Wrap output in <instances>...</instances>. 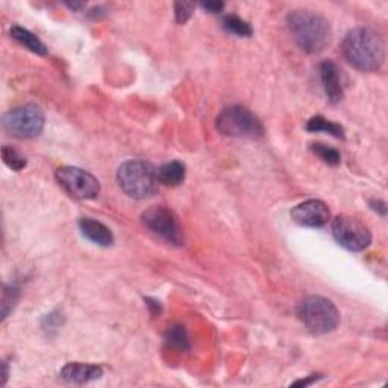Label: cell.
<instances>
[{
    "label": "cell",
    "mask_w": 388,
    "mask_h": 388,
    "mask_svg": "<svg viewBox=\"0 0 388 388\" xmlns=\"http://www.w3.org/2000/svg\"><path fill=\"white\" fill-rule=\"evenodd\" d=\"M320 376L322 375H311V378H308V379H302V380H296V383H294L293 385L294 387H299V385H304V387H306V385H310V384H313V383H315V380L317 379H320Z\"/></svg>",
    "instance_id": "obj_26"
},
{
    "label": "cell",
    "mask_w": 388,
    "mask_h": 388,
    "mask_svg": "<svg viewBox=\"0 0 388 388\" xmlns=\"http://www.w3.org/2000/svg\"><path fill=\"white\" fill-rule=\"evenodd\" d=\"M20 289L17 285H5L3 289V296H2V319L5 320L8 317V314L16 305V302L19 299Z\"/></svg>",
    "instance_id": "obj_21"
},
{
    "label": "cell",
    "mask_w": 388,
    "mask_h": 388,
    "mask_svg": "<svg viewBox=\"0 0 388 388\" xmlns=\"http://www.w3.org/2000/svg\"><path fill=\"white\" fill-rule=\"evenodd\" d=\"M223 29L237 37H252L254 34L252 26L239 16H226L223 19Z\"/></svg>",
    "instance_id": "obj_18"
},
{
    "label": "cell",
    "mask_w": 388,
    "mask_h": 388,
    "mask_svg": "<svg viewBox=\"0 0 388 388\" xmlns=\"http://www.w3.org/2000/svg\"><path fill=\"white\" fill-rule=\"evenodd\" d=\"M194 12V3L191 2H176L175 3V19L179 25H185Z\"/></svg>",
    "instance_id": "obj_22"
},
{
    "label": "cell",
    "mask_w": 388,
    "mask_h": 388,
    "mask_svg": "<svg viewBox=\"0 0 388 388\" xmlns=\"http://www.w3.org/2000/svg\"><path fill=\"white\" fill-rule=\"evenodd\" d=\"M287 26L294 43L310 55L322 53L332 41L329 21L314 11H291L287 16Z\"/></svg>",
    "instance_id": "obj_2"
},
{
    "label": "cell",
    "mask_w": 388,
    "mask_h": 388,
    "mask_svg": "<svg viewBox=\"0 0 388 388\" xmlns=\"http://www.w3.org/2000/svg\"><path fill=\"white\" fill-rule=\"evenodd\" d=\"M320 81L325 95L330 104H339L343 99L341 71L334 61H323L320 64Z\"/></svg>",
    "instance_id": "obj_11"
},
{
    "label": "cell",
    "mask_w": 388,
    "mask_h": 388,
    "mask_svg": "<svg viewBox=\"0 0 388 388\" xmlns=\"http://www.w3.org/2000/svg\"><path fill=\"white\" fill-rule=\"evenodd\" d=\"M290 215L300 226L322 228L329 221L330 211L325 202L317 199H310L294 206Z\"/></svg>",
    "instance_id": "obj_10"
},
{
    "label": "cell",
    "mask_w": 388,
    "mask_h": 388,
    "mask_svg": "<svg viewBox=\"0 0 388 388\" xmlns=\"http://www.w3.org/2000/svg\"><path fill=\"white\" fill-rule=\"evenodd\" d=\"M343 55L359 71H378L385 62V41L373 27L358 26L344 37Z\"/></svg>",
    "instance_id": "obj_1"
},
{
    "label": "cell",
    "mask_w": 388,
    "mask_h": 388,
    "mask_svg": "<svg viewBox=\"0 0 388 388\" xmlns=\"http://www.w3.org/2000/svg\"><path fill=\"white\" fill-rule=\"evenodd\" d=\"M202 8L211 14H219L223 11L225 3L223 2H206V3H202Z\"/></svg>",
    "instance_id": "obj_23"
},
{
    "label": "cell",
    "mask_w": 388,
    "mask_h": 388,
    "mask_svg": "<svg viewBox=\"0 0 388 388\" xmlns=\"http://www.w3.org/2000/svg\"><path fill=\"white\" fill-rule=\"evenodd\" d=\"M185 173V165L181 161H170L158 169V179L162 185L178 186L184 182Z\"/></svg>",
    "instance_id": "obj_15"
},
{
    "label": "cell",
    "mask_w": 388,
    "mask_h": 388,
    "mask_svg": "<svg viewBox=\"0 0 388 388\" xmlns=\"http://www.w3.org/2000/svg\"><path fill=\"white\" fill-rule=\"evenodd\" d=\"M70 10H73V11H79V10H82L85 3H66Z\"/></svg>",
    "instance_id": "obj_27"
},
{
    "label": "cell",
    "mask_w": 388,
    "mask_h": 388,
    "mask_svg": "<svg viewBox=\"0 0 388 388\" xmlns=\"http://www.w3.org/2000/svg\"><path fill=\"white\" fill-rule=\"evenodd\" d=\"M143 223L154 234L173 246L184 244V232L175 213L162 205L150 206L141 215Z\"/></svg>",
    "instance_id": "obj_9"
},
{
    "label": "cell",
    "mask_w": 388,
    "mask_h": 388,
    "mask_svg": "<svg viewBox=\"0 0 388 388\" xmlns=\"http://www.w3.org/2000/svg\"><path fill=\"white\" fill-rule=\"evenodd\" d=\"M117 182L126 196L136 200L152 197L160 189L158 169L143 160H129L121 164L117 170Z\"/></svg>",
    "instance_id": "obj_3"
},
{
    "label": "cell",
    "mask_w": 388,
    "mask_h": 388,
    "mask_svg": "<svg viewBox=\"0 0 388 388\" xmlns=\"http://www.w3.org/2000/svg\"><path fill=\"white\" fill-rule=\"evenodd\" d=\"M56 182L61 189L69 193L71 197L81 200L96 199L100 193V184L97 178L73 165H64L55 171Z\"/></svg>",
    "instance_id": "obj_7"
},
{
    "label": "cell",
    "mask_w": 388,
    "mask_h": 388,
    "mask_svg": "<svg viewBox=\"0 0 388 388\" xmlns=\"http://www.w3.org/2000/svg\"><path fill=\"white\" fill-rule=\"evenodd\" d=\"M306 131L308 132H328L332 136H335V138H341V140L344 138L343 126L334 123V121H329L322 116H315L308 120Z\"/></svg>",
    "instance_id": "obj_16"
},
{
    "label": "cell",
    "mask_w": 388,
    "mask_h": 388,
    "mask_svg": "<svg viewBox=\"0 0 388 388\" xmlns=\"http://www.w3.org/2000/svg\"><path fill=\"white\" fill-rule=\"evenodd\" d=\"M298 317L313 335L332 332L340 325V311L332 300L323 296H308L298 305Z\"/></svg>",
    "instance_id": "obj_4"
},
{
    "label": "cell",
    "mask_w": 388,
    "mask_h": 388,
    "mask_svg": "<svg viewBox=\"0 0 388 388\" xmlns=\"http://www.w3.org/2000/svg\"><path fill=\"white\" fill-rule=\"evenodd\" d=\"M146 302H147L150 314H152L154 317H156V315L161 314V304H160V302L155 300V299H150V298H146Z\"/></svg>",
    "instance_id": "obj_24"
},
{
    "label": "cell",
    "mask_w": 388,
    "mask_h": 388,
    "mask_svg": "<svg viewBox=\"0 0 388 388\" xmlns=\"http://www.w3.org/2000/svg\"><path fill=\"white\" fill-rule=\"evenodd\" d=\"M79 231L85 237V239L93 241L97 246L102 247H110L112 246L114 243V235L110 231V228H106L104 223L95 220V219H88L84 217L79 220Z\"/></svg>",
    "instance_id": "obj_13"
},
{
    "label": "cell",
    "mask_w": 388,
    "mask_h": 388,
    "mask_svg": "<svg viewBox=\"0 0 388 388\" xmlns=\"http://www.w3.org/2000/svg\"><path fill=\"white\" fill-rule=\"evenodd\" d=\"M11 37L16 40L19 45H21L23 47H26L27 50H31L32 53L35 55H46L47 53V47L45 43H43L37 35H34L31 31L25 29L19 25H14L11 27Z\"/></svg>",
    "instance_id": "obj_14"
},
{
    "label": "cell",
    "mask_w": 388,
    "mask_h": 388,
    "mask_svg": "<svg viewBox=\"0 0 388 388\" xmlns=\"http://www.w3.org/2000/svg\"><path fill=\"white\" fill-rule=\"evenodd\" d=\"M332 235L337 243L352 252H361L372 243V232L361 220L341 214L332 220Z\"/></svg>",
    "instance_id": "obj_8"
},
{
    "label": "cell",
    "mask_w": 388,
    "mask_h": 388,
    "mask_svg": "<svg viewBox=\"0 0 388 388\" xmlns=\"http://www.w3.org/2000/svg\"><path fill=\"white\" fill-rule=\"evenodd\" d=\"M215 128L220 134L234 138L258 140L265 134L263 121L246 106L240 105L225 108L215 120Z\"/></svg>",
    "instance_id": "obj_5"
},
{
    "label": "cell",
    "mask_w": 388,
    "mask_h": 388,
    "mask_svg": "<svg viewBox=\"0 0 388 388\" xmlns=\"http://www.w3.org/2000/svg\"><path fill=\"white\" fill-rule=\"evenodd\" d=\"M311 150L314 155H317L323 162L329 165H339L341 161V155L339 150L326 145H322V143H314V145H311Z\"/></svg>",
    "instance_id": "obj_19"
},
{
    "label": "cell",
    "mask_w": 388,
    "mask_h": 388,
    "mask_svg": "<svg viewBox=\"0 0 388 388\" xmlns=\"http://www.w3.org/2000/svg\"><path fill=\"white\" fill-rule=\"evenodd\" d=\"M165 343L179 352H189L191 348L190 337L186 334L185 328L181 325H173L167 329V332H165Z\"/></svg>",
    "instance_id": "obj_17"
},
{
    "label": "cell",
    "mask_w": 388,
    "mask_h": 388,
    "mask_svg": "<svg viewBox=\"0 0 388 388\" xmlns=\"http://www.w3.org/2000/svg\"><path fill=\"white\" fill-rule=\"evenodd\" d=\"M370 208H372V210L378 211L380 215L387 214V206H385V202H383V200H370Z\"/></svg>",
    "instance_id": "obj_25"
},
{
    "label": "cell",
    "mask_w": 388,
    "mask_h": 388,
    "mask_svg": "<svg viewBox=\"0 0 388 388\" xmlns=\"http://www.w3.org/2000/svg\"><path fill=\"white\" fill-rule=\"evenodd\" d=\"M60 376L70 384H87L104 376V369L96 364L69 363L60 372Z\"/></svg>",
    "instance_id": "obj_12"
},
{
    "label": "cell",
    "mask_w": 388,
    "mask_h": 388,
    "mask_svg": "<svg viewBox=\"0 0 388 388\" xmlns=\"http://www.w3.org/2000/svg\"><path fill=\"white\" fill-rule=\"evenodd\" d=\"M6 379H8V364L3 363V380H2V385L6 384Z\"/></svg>",
    "instance_id": "obj_28"
},
{
    "label": "cell",
    "mask_w": 388,
    "mask_h": 388,
    "mask_svg": "<svg viewBox=\"0 0 388 388\" xmlns=\"http://www.w3.org/2000/svg\"><path fill=\"white\" fill-rule=\"evenodd\" d=\"M2 160L3 162L8 165V167L14 171H20L26 167V160L25 156H21L16 149H12L11 146H3L2 147Z\"/></svg>",
    "instance_id": "obj_20"
},
{
    "label": "cell",
    "mask_w": 388,
    "mask_h": 388,
    "mask_svg": "<svg viewBox=\"0 0 388 388\" xmlns=\"http://www.w3.org/2000/svg\"><path fill=\"white\" fill-rule=\"evenodd\" d=\"M5 132L20 140L38 136L45 129V114L37 105H23L8 111L2 119Z\"/></svg>",
    "instance_id": "obj_6"
}]
</instances>
